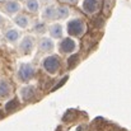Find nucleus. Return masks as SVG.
Instances as JSON below:
<instances>
[{
	"mask_svg": "<svg viewBox=\"0 0 131 131\" xmlns=\"http://www.w3.org/2000/svg\"><path fill=\"white\" fill-rule=\"evenodd\" d=\"M85 31V24L82 19H73L68 23V33L71 36L80 37Z\"/></svg>",
	"mask_w": 131,
	"mask_h": 131,
	"instance_id": "1",
	"label": "nucleus"
},
{
	"mask_svg": "<svg viewBox=\"0 0 131 131\" xmlns=\"http://www.w3.org/2000/svg\"><path fill=\"white\" fill-rule=\"evenodd\" d=\"M18 77L22 82H28L35 77V69L29 64H22L18 71Z\"/></svg>",
	"mask_w": 131,
	"mask_h": 131,
	"instance_id": "2",
	"label": "nucleus"
},
{
	"mask_svg": "<svg viewBox=\"0 0 131 131\" xmlns=\"http://www.w3.org/2000/svg\"><path fill=\"white\" fill-rule=\"evenodd\" d=\"M43 68L46 71H48L51 74H55L60 68V59L55 55L50 56V57H46L43 60Z\"/></svg>",
	"mask_w": 131,
	"mask_h": 131,
	"instance_id": "3",
	"label": "nucleus"
},
{
	"mask_svg": "<svg viewBox=\"0 0 131 131\" xmlns=\"http://www.w3.org/2000/svg\"><path fill=\"white\" fill-rule=\"evenodd\" d=\"M59 48L62 53H68V52H71L75 50V42L71 40V38H65L62 40L60 45H59Z\"/></svg>",
	"mask_w": 131,
	"mask_h": 131,
	"instance_id": "4",
	"label": "nucleus"
},
{
	"mask_svg": "<svg viewBox=\"0 0 131 131\" xmlns=\"http://www.w3.org/2000/svg\"><path fill=\"white\" fill-rule=\"evenodd\" d=\"M98 6H99V3L97 0H84V3H83V9L88 14H92V13L97 12Z\"/></svg>",
	"mask_w": 131,
	"mask_h": 131,
	"instance_id": "5",
	"label": "nucleus"
},
{
	"mask_svg": "<svg viewBox=\"0 0 131 131\" xmlns=\"http://www.w3.org/2000/svg\"><path fill=\"white\" fill-rule=\"evenodd\" d=\"M33 45H35V40H33V37H26L23 41H22V43H20V50H22V52L23 53H29L31 51H32V48H33Z\"/></svg>",
	"mask_w": 131,
	"mask_h": 131,
	"instance_id": "6",
	"label": "nucleus"
},
{
	"mask_svg": "<svg viewBox=\"0 0 131 131\" xmlns=\"http://www.w3.org/2000/svg\"><path fill=\"white\" fill-rule=\"evenodd\" d=\"M10 93H12V85L5 80H0V98H5Z\"/></svg>",
	"mask_w": 131,
	"mask_h": 131,
	"instance_id": "7",
	"label": "nucleus"
},
{
	"mask_svg": "<svg viewBox=\"0 0 131 131\" xmlns=\"http://www.w3.org/2000/svg\"><path fill=\"white\" fill-rule=\"evenodd\" d=\"M19 9H20L19 3H17V1H14V0H10V1L5 3V10H6L9 14H14V13H17Z\"/></svg>",
	"mask_w": 131,
	"mask_h": 131,
	"instance_id": "8",
	"label": "nucleus"
},
{
	"mask_svg": "<svg viewBox=\"0 0 131 131\" xmlns=\"http://www.w3.org/2000/svg\"><path fill=\"white\" fill-rule=\"evenodd\" d=\"M52 48H53V42L50 38H42L41 40V42H40V50L42 52L52 51Z\"/></svg>",
	"mask_w": 131,
	"mask_h": 131,
	"instance_id": "9",
	"label": "nucleus"
},
{
	"mask_svg": "<svg viewBox=\"0 0 131 131\" xmlns=\"http://www.w3.org/2000/svg\"><path fill=\"white\" fill-rule=\"evenodd\" d=\"M20 94H22V98H23L24 101H29V99H32L33 95H35V88L29 87V85L23 88L22 92H20Z\"/></svg>",
	"mask_w": 131,
	"mask_h": 131,
	"instance_id": "10",
	"label": "nucleus"
},
{
	"mask_svg": "<svg viewBox=\"0 0 131 131\" xmlns=\"http://www.w3.org/2000/svg\"><path fill=\"white\" fill-rule=\"evenodd\" d=\"M42 17H43L45 19H48V20L55 19V18H56V8L52 6V5H51V6H47V8L43 10Z\"/></svg>",
	"mask_w": 131,
	"mask_h": 131,
	"instance_id": "11",
	"label": "nucleus"
},
{
	"mask_svg": "<svg viewBox=\"0 0 131 131\" xmlns=\"http://www.w3.org/2000/svg\"><path fill=\"white\" fill-rule=\"evenodd\" d=\"M50 33L55 38H60L62 36V27L60 24H53L50 27Z\"/></svg>",
	"mask_w": 131,
	"mask_h": 131,
	"instance_id": "12",
	"label": "nucleus"
},
{
	"mask_svg": "<svg viewBox=\"0 0 131 131\" xmlns=\"http://www.w3.org/2000/svg\"><path fill=\"white\" fill-rule=\"evenodd\" d=\"M15 23H17L20 28H26V27L28 26V23H29V19H28L27 15H24V14H19V15L15 18Z\"/></svg>",
	"mask_w": 131,
	"mask_h": 131,
	"instance_id": "13",
	"label": "nucleus"
},
{
	"mask_svg": "<svg viewBox=\"0 0 131 131\" xmlns=\"http://www.w3.org/2000/svg\"><path fill=\"white\" fill-rule=\"evenodd\" d=\"M68 15H69V9H68V6L61 5V6H59V8L56 9V18L64 19V18H66Z\"/></svg>",
	"mask_w": 131,
	"mask_h": 131,
	"instance_id": "14",
	"label": "nucleus"
},
{
	"mask_svg": "<svg viewBox=\"0 0 131 131\" xmlns=\"http://www.w3.org/2000/svg\"><path fill=\"white\" fill-rule=\"evenodd\" d=\"M5 38H6L8 41H10V42H15V41L19 38V32L15 31V29H9V31H6V33H5Z\"/></svg>",
	"mask_w": 131,
	"mask_h": 131,
	"instance_id": "15",
	"label": "nucleus"
},
{
	"mask_svg": "<svg viewBox=\"0 0 131 131\" xmlns=\"http://www.w3.org/2000/svg\"><path fill=\"white\" fill-rule=\"evenodd\" d=\"M38 1L37 0H27V9L32 13H36L38 10Z\"/></svg>",
	"mask_w": 131,
	"mask_h": 131,
	"instance_id": "16",
	"label": "nucleus"
},
{
	"mask_svg": "<svg viewBox=\"0 0 131 131\" xmlns=\"http://www.w3.org/2000/svg\"><path fill=\"white\" fill-rule=\"evenodd\" d=\"M18 106H19V101H18L17 98H14V99H12L10 102H8V103H6L5 110H6V111H9V112H12V111H14Z\"/></svg>",
	"mask_w": 131,
	"mask_h": 131,
	"instance_id": "17",
	"label": "nucleus"
},
{
	"mask_svg": "<svg viewBox=\"0 0 131 131\" xmlns=\"http://www.w3.org/2000/svg\"><path fill=\"white\" fill-rule=\"evenodd\" d=\"M78 60H79V56H78V55H73L71 57H69V60H68V65H69V68H70V69L74 68V66L78 64Z\"/></svg>",
	"mask_w": 131,
	"mask_h": 131,
	"instance_id": "18",
	"label": "nucleus"
},
{
	"mask_svg": "<svg viewBox=\"0 0 131 131\" xmlns=\"http://www.w3.org/2000/svg\"><path fill=\"white\" fill-rule=\"evenodd\" d=\"M45 31H46V26H45L43 23H37V24H36L35 32H37V33H43Z\"/></svg>",
	"mask_w": 131,
	"mask_h": 131,
	"instance_id": "19",
	"label": "nucleus"
},
{
	"mask_svg": "<svg viewBox=\"0 0 131 131\" xmlns=\"http://www.w3.org/2000/svg\"><path fill=\"white\" fill-rule=\"evenodd\" d=\"M66 3H70V4H77V1L78 0H65Z\"/></svg>",
	"mask_w": 131,
	"mask_h": 131,
	"instance_id": "20",
	"label": "nucleus"
},
{
	"mask_svg": "<svg viewBox=\"0 0 131 131\" xmlns=\"http://www.w3.org/2000/svg\"><path fill=\"white\" fill-rule=\"evenodd\" d=\"M3 22H4V18H3V17H1V15H0V26H1V24H3Z\"/></svg>",
	"mask_w": 131,
	"mask_h": 131,
	"instance_id": "21",
	"label": "nucleus"
},
{
	"mask_svg": "<svg viewBox=\"0 0 131 131\" xmlns=\"http://www.w3.org/2000/svg\"><path fill=\"white\" fill-rule=\"evenodd\" d=\"M1 116H3V112H1V110H0V117H1Z\"/></svg>",
	"mask_w": 131,
	"mask_h": 131,
	"instance_id": "22",
	"label": "nucleus"
}]
</instances>
